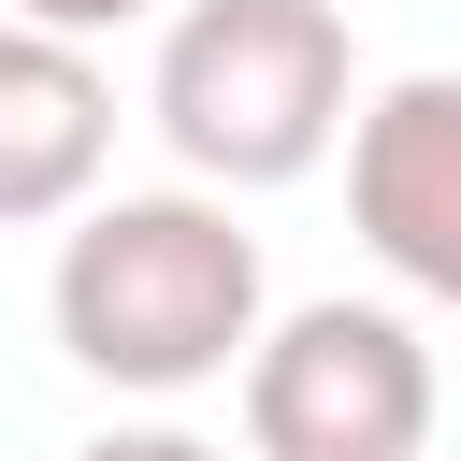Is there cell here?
<instances>
[{"mask_svg": "<svg viewBox=\"0 0 461 461\" xmlns=\"http://www.w3.org/2000/svg\"><path fill=\"white\" fill-rule=\"evenodd\" d=\"M43 317H58V360L101 375V389H216L259 331V230L230 216V187H86L72 230H58V274H43Z\"/></svg>", "mask_w": 461, "mask_h": 461, "instance_id": "obj_1", "label": "cell"}, {"mask_svg": "<svg viewBox=\"0 0 461 461\" xmlns=\"http://www.w3.org/2000/svg\"><path fill=\"white\" fill-rule=\"evenodd\" d=\"M346 101L360 43L331 0H187L144 72V115L202 187H303L346 144Z\"/></svg>", "mask_w": 461, "mask_h": 461, "instance_id": "obj_2", "label": "cell"}, {"mask_svg": "<svg viewBox=\"0 0 461 461\" xmlns=\"http://www.w3.org/2000/svg\"><path fill=\"white\" fill-rule=\"evenodd\" d=\"M245 447L259 461H418L432 447V346L389 303H288L245 331Z\"/></svg>", "mask_w": 461, "mask_h": 461, "instance_id": "obj_3", "label": "cell"}, {"mask_svg": "<svg viewBox=\"0 0 461 461\" xmlns=\"http://www.w3.org/2000/svg\"><path fill=\"white\" fill-rule=\"evenodd\" d=\"M346 230L461 317V72H403L346 101Z\"/></svg>", "mask_w": 461, "mask_h": 461, "instance_id": "obj_4", "label": "cell"}, {"mask_svg": "<svg viewBox=\"0 0 461 461\" xmlns=\"http://www.w3.org/2000/svg\"><path fill=\"white\" fill-rule=\"evenodd\" d=\"M115 158V72L43 29V14H0V230H43L101 187Z\"/></svg>", "mask_w": 461, "mask_h": 461, "instance_id": "obj_5", "label": "cell"}, {"mask_svg": "<svg viewBox=\"0 0 461 461\" xmlns=\"http://www.w3.org/2000/svg\"><path fill=\"white\" fill-rule=\"evenodd\" d=\"M72 461H230V447H202V432H173V418H115V432H86Z\"/></svg>", "mask_w": 461, "mask_h": 461, "instance_id": "obj_6", "label": "cell"}, {"mask_svg": "<svg viewBox=\"0 0 461 461\" xmlns=\"http://www.w3.org/2000/svg\"><path fill=\"white\" fill-rule=\"evenodd\" d=\"M0 14H43V29H72V43H101V29H130V14H158V0H0Z\"/></svg>", "mask_w": 461, "mask_h": 461, "instance_id": "obj_7", "label": "cell"}]
</instances>
